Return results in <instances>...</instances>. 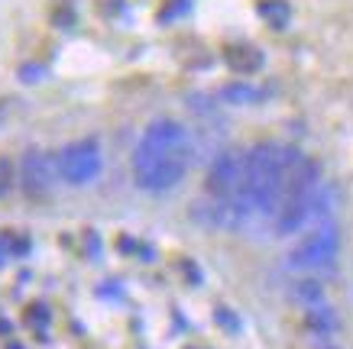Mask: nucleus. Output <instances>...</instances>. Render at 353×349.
<instances>
[{
  "label": "nucleus",
  "mask_w": 353,
  "mask_h": 349,
  "mask_svg": "<svg viewBox=\"0 0 353 349\" xmlns=\"http://www.w3.org/2000/svg\"><path fill=\"white\" fill-rule=\"evenodd\" d=\"M194 159V146L188 129L172 120V116H159L150 127L143 129V136L133 152V181L150 194H162L172 191L185 178V171Z\"/></svg>",
  "instance_id": "obj_1"
},
{
  "label": "nucleus",
  "mask_w": 353,
  "mask_h": 349,
  "mask_svg": "<svg viewBox=\"0 0 353 349\" xmlns=\"http://www.w3.org/2000/svg\"><path fill=\"white\" fill-rule=\"evenodd\" d=\"M17 184H20V169H17V162L7 159V156H0V198H7Z\"/></svg>",
  "instance_id": "obj_9"
},
{
  "label": "nucleus",
  "mask_w": 353,
  "mask_h": 349,
  "mask_svg": "<svg viewBox=\"0 0 353 349\" xmlns=\"http://www.w3.org/2000/svg\"><path fill=\"white\" fill-rule=\"evenodd\" d=\"M292 295L299 297V301H305L308 307L314 304H324V285L318 282L314 275H301L295 285H292Z\"/></svg>",
  "instance_id": "obj_8"
},
{
  "label": "nucleus",
  "mask_w": 353,
  "mask_h": 349,
  "mask_svg": "<svg viewBox=\"0 0 353 349\" xmlns=\"http://www.w3.org/2000/svg\"><path fill=\"white\" fill-rule=\"evenodd\" d=\"M337 253H341V230L327 220L301 233V240L285 255V268L295 275H318L337 262Z\"/></svg>",
  "instance_id": "obj_2"
},
{
  "label": "nucleus",
  "mask_w": 353,
  "mask_h": 349,
  "mask_svg": "<svg viewBox=\"0 0 353 349\" xmlns=\"http://www.w3.org/2000/svg\"><path fill=\"white\" fill-rule=\"evenodd\" d=\"M221 101L234 107H246V104H263L266 101V87L250 85V81H234V85L221 87Z\"/></svg>",
  "instance_id": "obj_6"
},
{
  "label": "nucleus",
  "mask_w": 353,
  "mask_h": 349,
  "mask_svg": "<svg viewBox=\"0 0 353 349\" xmlns=\"http://www.w3.org/2000/svg\"><path fill=\"white\" fill-rule=\"evenodd\" d=\"M104 169V152L97 139H75L59 152V171H62L65 184H91Z\"/></svg>",
  "instance_id": "obj_4"
},
{
  "label": "nucleus",
  "mask_w": 353,
  "mask_h": 349,
  "mask_svg": "<svg viewBox=\"0 0 353 349\" xmlns=\"http://www.w3.org/2000/svg\"><path fill=\"white\" fill-rule=\"evenodd\" d=\"M246 184V149L230 146L224 152H217V159L208 169L204 178V198L221 204H236L240 207V194ZM243 211V207H240ZM250 220V217H246Z\"/></svg>",
  "instance_id": "obj_3"
},
{
  "label": "nucleus",
  "mask_w": 353,
  "mask_h": 349,
  "mask_svg": "<svg viewBox=\"0 0 353 349\" xmlns=\"http://www.w3.org/2000/svg\"><path fill=\"white\" fill-rule=\"evenodd\" d=\"M318 349H341L337 343H331V339H318Z\"/></svg>",
  "instance_id": "obj_10"
},
{
  "label": "nucleus",
  "mask_w": 353,
  "mask_h": 349,
  "mask_svg": "<svg viewBox=\"0 0 353 349\" xmlns=\"http://www.w3.org/2000/svg\"><path fill=\"white\" fill-rule=\"evenodd\" d=\"M305 327H308L318 339H331L334 330H337V314H334V307H327V304L308 307V314H305Z\"/></svg>",
  "instance_id": "obj_7"
},
{
  "label": "nucleus",
  "mask_w": 353,
  "mask_h": 349,
  "mask_svg": "<svg viewBox=\"0 0 353 349\" xmlns=\"http://www.w3.org/2000/svg\"><path fill=\"white\" fill-rule=\"evenodd\" d=\"M55 181H62L59 156L46 152V149H30L20 162V188L30 198H43L55 188Z\"/></svg>",
  "instance_id": "obj_5"
}]
</instances>
